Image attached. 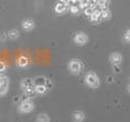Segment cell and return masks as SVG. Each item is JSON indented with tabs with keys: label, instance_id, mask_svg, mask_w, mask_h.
Instances as JSON below:
<instances>
[{
	"label": "cell",
	"instance_id": "obj_28",
	"mask_svg": "<svg viewBox=\"0 0 130 122\" xmlns=\"http://www.w3.org/2000/svg\"><path fill=\"white\" fill-rule=\"evenodd\" d=\"M19 101V97H16V98H14V102H18Z\"/></svg>",
	"mask_w": 130,
	"mask_h": 122
},
{
	"label": "cell",
	"instance_id": "obj_15",
	"mask_svg": "<svg viewBox=\"0 0 130 122\" xmlns=\"http://www.w3.org/2000/svg\"><path fill=\"white\" fill-rule=\"evenodd\" d=\"M45 81H46V78H44V77H37L36 79H34L35 86L36 85H45Z\"/></svg>",
	"mask_w": 130,
	"mask_h": 122
},
{
	"label": "cell",
	"instance_id": "obj_26",
	"mask_svg": "<svg viewBox=\"0 0 130 122\" xmlns=\"http://www.w3.org/2000/svg\"><path fill=\"white\" fill-rule=\"evenodd\" d=\"M45 86L47 87V88H50V87H51V83H50V80L47 78H46V81H45Z\"/></svg>",
	"mask_w": 130,
	"mask_h": 122
},
{
	"label": "cell",
	"instance_id": "obj_20",
	"mask_svg": "<svg viewBox=\"0 0 130 122\" xmlns=\"http://www.w3.org/2000/svg\"><path fill=\"white\" fill-rule=\"evenodd\" d=\"M69 9H70V12L74 15H77L79 12V10H80V7L79 6H74V5H71L70 7H69Z\"/></svg>",
	"mask_w": 130,
	"mask_h": 122
},
{
	"label": "cell",
	"instance_id": "obj_22",
	"mask_svg": "<svg viewBox=\"0 0 130 122\" xmlns=\"http://www.w3.org/2000/svg\"><path fill=\"white\" fill-rule=\"evenodd\" d=\"M79 2L80 0H70V5H74V6H79Z\"/></svg>",
	"mask_w": 130,
	"mask_h": 122
},
{
	"label": "cell",
	"instance_id": "obj_12",
	"mask_svg": "<svg viewBox=\"0 0 130 122\" xmlns=\"http://www.w3.org/2000/svg\"><path fill=\"white\" fill-rule=\"evenodd\" d=\"M22 26H23V28L25 29V31H31V29L34 28V23L32 21H29V19H27V21L23 22Z\"/></svg>",
	"mask_w": 130,
	"mask_h": 122
},
{
	"label": "cell",
	"instance_id": "obj_27",
	"mask_svg": "<svg viewBox=\"0 0 130 122\" xmlns=\"http://www.w3.org/2000/svg\"><path fill=\"white\" fill-rule=\"evenodd\" d=\"M112 81H113V77H112V76L107 77V83H112Z\"/></svg>",
	"mask_w": 130,
	"mask_h": 122
},
{
	"label": "cell",
	"instance_id": "obj_13",
	"mask_svg": "<svg viewBox=\"0 0 130 122\" xmlns=\"http://www.w3.org/2000/svg\"><path fill=\"white\" fill-rule=\"evenodd\" d=\"M7 37H9L10 40H16L19 37V32L17 29H10V31L7 33Z\"/></svg>",
	"mask_w": 130,
	"mask_h": 122
},
{
	"label": "cell",
	"instance_id": "obj_8",
	"mask_svg": "<svg viewBox=\"0 0 130 122\" xmlns=\"http://www.w3.org/2000/svg\"><path fill=\"white\" fill-rule=\"evenodd\" d=\"M84 119H85V114H84V112H82V111H76L72 114V120L75 122H82Z\"/></svg>",
	"mask_w": 130,
	"mask_h": 122
},
{
	"label": "cell",
	"instance_id": "obj_5",
	"mask_svg": "<svg viewBox=\"0 0 130 122\" xmlns=\"http://www.w3.org/2000/svg\"><path fill=\"white\" fill-rule=\"evenodd\" d=\"M74 41H75V43L78 44V45H85V44L88 42V36H87L84 32H78V33L75 34Z\"/></svg>",
	"mask_w": 130,
	"mask_h": 122
},
{
	"label": "cell",
	"instance_id": "obj_11",
	"mask_svg": "<svg viewBox=\"0 0 130 122\" xmlns=\"http://www.w3.org/2000/svg\"><path fill=\"white\" fill-rule=\"evenodd\" d=\"M47 87L45 85H36L35 86V93L39 94V95H43L47 92Z\"/></svg>",
	"mask_w": 130,
	"mask_h": 122
},
{
	"label": "cell",
	"instance_id": "obj_23",
	"mask_svg": "<svg viewBox=\"0 0 130 122\" xmlns=\"http://www.w3.org/2000/svg\"><path fill=\"white\" fill-rule=\"evenodd\" d=\"M124 39L127 40V41H130V29L126 32V34H124Z\"/></svg>",
	"mask_w": 130,
	"mask_h": 122
},
{
	"label": "cell",
	"instance_id": "obj_21",
	"mask_svg": "<svg viewBox=\"0 0 130 122\" xmlns=\"http://www.w3.org/2000/svg\"><path fill=\"white\" fill-rule=\"evenodd\" d=\"M5 70H6V63L0 61V73H4Z\"/></svg>",
	"mask_w": 130,
	"mask_h": 122
},
{
	"label": "cell",
	"instance_id": "obj_6",
	"mask_svg": "<svg viewBox=\"0 0 130 122\" xmlns=\"http://www.w3.org/2000/svg\"><path fill=\"white\" fill-rule=\"evenodd\" d=\"M110 62L112 66H120L122 62V56L118 52H114L110 56Z\"/></svg>",
	"mask_w": 130,
	"mask_h": 122
},
{
	"label": "cell",
	"instance_id": "obj_3",
	"mask_svg": "<svg viewBox=\"0 0 130 122\" xmlns=\"http://www.w3.org/2000/svg\"><path fill=\"white\" fill-rule=\"evenodd\" d=\"M68 68H69V70H70L71 74L78 75V74L82 73V70H83V63H82V61L77 60V59H74V60H70V62H69Z\"/></svg>",
	"mask_w": 130,
	"mask_h": 122
},
{
	"label": "cell",
	"instance_id": "obj_14",
	"mask_svg": "<svg viewBox=\"0 0 130 122\" xmlns=\"http://www.w3.org/2000/svg\"><path fill=\"white\" fill-rule=\"evenodd\" d=\"M101 17H102V21H107V19L111 18V12H110L109 9H103L101 10Z\"/></svg>",
	"mask_w": 130,
	"mask_h": 122
},
{
	"label": "cell",
	"instance_id": "obj_16",
	"mask_svg": "<svg viewBox=\"0 0 130 122\" xmlns=\"http://www.w3.org/2000/svg\"><path fill=\"white\" fill-rule=\"evenodd\" d=\"M37 122H50V118L46 114H40L37 116Z\"/></svg>",
	"mask_w": 130,
	"mask_h": 122
},
{
	"label": "cell",
	"instance_id": "obj_9",
	"mask_svg": "<svg viewBox=\"0 0 130 122\" xmlns=\"http://www.w3.org/2000/svg\"><path fill=\"white\" fill-rule=\"evenodd\" d=\"M91 18V21L93 22V23H99L100 21H102V17H101V10H100L99 8L95 10L93 14H92V16L89 17Z\"/></svg>",
	"mask_w": 130,
	"mask_h": 122
},
{
	"label": "cell",
	"instance_id": "obj_18",
	"mask_svg": "<svg viewBox=\"0 0 130 122\" xmlns=\"http://www.w3.org/2000/svg\"><path fill=\"white\" fill-rule=\"evenodd\" d=\"M0 85H9V79L5 75H0Z\"/></svg>",
	"mask_w": 130,
	"mask_h": 122
},
{
	"label": "cell",
	"instance_id": "obj_4",
	"mask_svg": "<svg viewBox=\"0 0 130 122\" xmlns=\"http://www.w3.org/2000/svg\"><path fill=\"white\" fill-rule=\"evenodd\" d=\"M33 109H34V104L32 101H22L18 106V110L22 113H28V112L33 111Z\"/></svg>",
	"mask_w": 130,
	"mask_h": 122
},
{
	"label": "cell",
	"instance_id": "obj_29",
	"mask_svg": "<svg viewBox=\"0 0 130 122\" xmlns=\"http://www.w3.org/2000/svg\"><path fill=\"white\" fill-rule=\"evenodd\" d=\"M129 92H130V86H129Z\"/></svg>",
	"mask_w": 130,
	"mask_h": 122
},
{
	"label": "cell",
	"instance_id": "obj_7",
	"mask_svg": "<svg viewBox=\"0 0 130 122\" xmlns=\"http://www.w3.org/2000/svg\"><path fill=\"white\" fill-rule=\"evenodd\" d=\"M16 64L18 67H21V68H25V67H27L29 64V59L25 56H22L16 60Z\"/></svg>",
	"mask_w": 130,
	"mask_h": 122
},
{
	"label": "cell",
	"instance_id": "obj_24",
	"mask_svg": "<svg viewBox=\"0 0 130 122\" xmlns=\"http://www.w3.org/2000/svg\"><path fill=\"white\" fill-rule=\"evenodd\" d=\"M59 2H61V4H64V5H68L70 4V0H59Z\"/></svg>",
	"mask_w": 130,
	"mask_h": 122
},
{
	"label": "cell",
	"instance_id": "obj_19",
	"mask_svg": "<svg viewBox=\"0 0 130 122\" xmlns=\"http://www.w3.org/2000/svg\"><path fill=\"white\" fill-rule=\"evenodd\" d=\"M8 93V85H0V96H4Z\"/></svg>",
	"mask_w": 130,
	"mask_h": 122
},
{
	"label": "cell",
	"instance_id": "obj_25",
	"mask_svg": "<svg viewBox=\"0 0 130 122\" xmlns=\"http://www.w3.org/2000/svg\"><path fill=\"white\" fill-rule=\"evenodd\" d=\"M113 69L116 73H120V67L119 66H113Z\"/></svg>",
	"mask_w": 130,
	"mask_h": 122
},
{
	"label": "cell",
	"instance_id": "obj_17",
	"mask_svg": "<svg viewBox=\"0 0 130 122\" xmlns=\"http://www.w3.org/2000/svg\"><path fill=\"white\" fill-rule=\"evenodd\" d=\"M89 5H91V0H80V2H79V7H80V9L87 8Z\"/></svg>",
	"mask_w": 130,
	"mask_h": 122
},
{
	"label": "cell",
	"instance_id": "obj_1",
	"mask_svg": "<svg viewBox=\"0 0 130 122\" xmlns=\"http://www.w3.org/2000/svg\"><path fill=\"white\" fill-rule=\"evenodd\" d=\"M85 83L92 88H97L100 86V78L96 74L94 73H87L85 75Z\"/></svg>",
	"mask_w": 130,
	"mask_h": 122
},
{
	"label": "cell",
	"instance_id": "obj_10",
	"mask_svg": "<svg viewBox=\"0 0 130 122\" xmlns=\"http://www.w3.org/2000/svg\"><path fill=\"white\" fill-rule=\"evenodd\" d=\"M68 7H69L68 5H64V4H61V2H58V4L56 5V7H54V10L58 12V14H61V12L67 11Z\"/></svg>",
	"mask_w": 130,
	"mask_h": 122
},
{
	"label": "cell",
	"instance_id": "obj_2",
	"mask_svg": "<svg viewBox=\"0 0 130 122\" xmlns=\"http://www.w3.org/2000/svg\"><path fill=\"white\" fill-rule=\"evenodd\" d=\"M21 87L25 93H34L35 92V83L31 78L23 79L21 81Z\"/></svg>",
	"mask_w": 130,
	"mask_h": 122
}]
</instances>
